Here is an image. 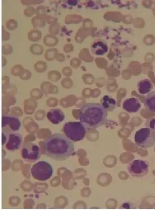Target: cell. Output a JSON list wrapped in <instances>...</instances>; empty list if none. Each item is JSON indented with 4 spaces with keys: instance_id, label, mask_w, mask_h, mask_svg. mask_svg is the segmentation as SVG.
Wrapping results in <instances>:
<instances>
[{
    "instance_id": "6da1fadb",
    "label": "cell",
    "mask_w": 155,
    "mask_h": 211,
    "mask_svg": "<svg viewBox=\"0 0 155 211\" xmlns=\"http://www.w3.org/2000/svg\"><path fill=\"white\" fill-rule=\"evenodd\" d=\"M43 147L45 154L56 161H63L72 155L74 152V145L65 135L55 133L44 140Z\"/></svg>"
},
{
    "instance_id": "7a4b0ae2",
    "label": "cell",
    "mask_w": 155,
    "mask_h": 211,
    "mask_svg": "<svg viewBox=\"0 0 155 211\" xmlns=\"http://www.w3.org/2000/svg\"><path fill=\"white\" fill-rule=\"evenodd\" d=\"M107 117V112L98 103H87L79 110V120L86 130L99 127L106 121Z\"/></svg>"
},
{
    "instance_id": "3957f363",
    "label": "cell",
    "mask_w": 155,
    "mask_h": 211,
    "mask_svg": "<svg viewBox=\"0 0 155 211\" xmlns=\"http://www.w3.org/2000/svg\"><path fill=\"white\" fill-rule=\"evenodd\" d=\"M63 131L70 140L77 142L83 139L86 133V129L80 121H69L64 124Z\"/></svg>"
},
{
    "instance_id": "277c9868",
    "label": "cell",
    "mask_w": 155,
    "mask_h": 211,
    "mask_svg": "<svg viewBox=\"0 0 155 211\" xmlns=\"http://www.w3.org/2000/svg\"><path fill=\"white\" fill-rule=\"evenodd\" d=\"M135 143L142 149L150 148L155 145V132L146 127L136 131L134 136Z\"/></svg>"
},
{
    "instance_id": "5b68a950",
    "label": "cell",
    "mask_w": 155,
    "mask_h": 211,
    "mask_svg": "<svg viewBox=\"0 0 155 211\" xmlns=\"http://www.w3.org/2000/svg\"><path fill=\"white\" fill-rule=\"evenodd\" d=\"M53 172L52 166L48 162L42 161L34 164L31 169L33 177L39 181H45L50 179Z\"/></svg>"
},
{
    "instance_id": "8992f818",
    "label": "cell",
    "mask_w": 155,
    "mask_h": 211,
    "mask_svg": "<svg viewBox=\"0 0 155 211\" xmlns=\"http://www.w3.org/2000/svg\"><path fill=\"white\" fill-rule=\"evenodd\" d=\"M21 123L16 116L5 115L2 117V132L10 133L18 131L21 127Z\"/></svg>"
},
{
    "instance_id": "52a82bcc",
    "label": "cell",
    "mask_w": 155,
    "mask_h": 211,
    "mask_svg": "<svg viewBox=\"0 0 155 211\" xmlns=\"http://www.w3.org/2000/svg\"><path fill=\"white\" fill-rule=\"evenodd\" d=\"M21 156L23 159L28 162H35L41 157L39 147L32 142L25 143L22 147Z\"/></svg>"
},
{
    "instance_id": "ba28073f",
    "label": "cell",
    "mask_w": 155,
    "mask_h": 211,
    "mask_svg": "<svg viewBox=\"0 0 155 211\" xmlns=\"http://www.w3.org/2000/svg\"><path fill=\"white\" fill-rule=\"evenodd\" d=\"M149 165L146 161L135 159L129 164L128 169L131 175L134 177H141L145 175L148 172Z\"/></svg>"
},
{
    "instance_id": "9c48e42d",
    "label": "cell",
    "mask_w": 155,
    "mask_h": 211,
    "mask_svg": "<svg viewBox=\"0 0 155 211\" xmlns=\"http://www.w3.org/2000/svg\"><path fill=\"white\" fill-rule=\"evenodd\" d=\"M108 50V47L106 41L101 39L94 40L91 44L90 51L92 54L96 56H102Z\"/></svg>"
},
{
    "instance_id": "30bf717a",
    "label": "cell",
    "mask_w": 155,
    "mask_h": 211,
    "mask_svg": "<svg viewBox=\"0 0 155 211\" xmlns=\"http://www.w3.org/2000/svg\"><path fill=\"white\" fill-rule=\"evenodd\" d=\"M141 104L139 99L136 97H131L126 99L122 104L123 109L130 113L138 112L141 108Z\"/></svg>"
},
{
    "instance_id": "8fae6325",
    "label": "cell",
    "mask_w": 155,
    "mask_h": 211,
    "mask_svg": "<svg viewBox=\"0 0 155 211\" xmlns=\"http://www.w3.org/2000/svg\"><path fill=\"white\" fill-rule=\"evenodd\" d=\"M22 141V137L20 134L18 133L10 134L6 147L7 150L11 151L17 150L20 147Z\"/></svg>"
},
{
    "instance_id": "7c38bea8",
    "label": "cell",
    "mask_w": 155,
    "mask_h": 211,
    "mask_svg": "<svg viewBox=\"0 0 155 211\" xmlns=\"http://www.w3.org/2000/svg\"><path fill=\"white\" fill-rule=\"evenodd\" d=\"M46 117L52 124H57L62 122L64 119L65 115L63 111L58 108L50 109L46 114Z\"/></svg>"
},
{
    "instance_id": "4fadbf2b",
    "label": "cell",
    "mask_w": 155,
    "mask_h": 211,
    "mask_svg": "<svg viewBox=\"0 0 155 211\" xmlns=\"http://www.w3.org/2000/svg\"><path fill=\"white\" fill-rule=\"evenodd\" d=\"M137 90L141 95L148 94L152 90L153 85L150 80L145 78L140 80L137 84Z\"/></svg>"
},
{
    "instance_id": "5bb4252c",
    "label": "cell",
    "mask_w": 155,
    "mask_h": 211,
    "mask_svg": "<svg viewBox=\"0 0 155 211\" xmlns=\"http://www.w3.org/2000/svg\"><path fill=\"white\" fill-rule=\"evenodd\" d=\"M100 104L108 112H112L115 108L117 102L112 97L107 95H104L100 100Z\"/></svg>"
},
{
    "instance_id": "9a60e30c",
    "label": "cell",
    "mask_w": 155,
    "mask_h": 211,
    "mask_svg": "<svg viewBox=\"0 0 155 211\" xmlns=\"http://www.w3.org/2000/svg\"><path fill=\"white\" fill-rule=\"evenodd\" d=\"M144 104L148 111L155 112V91L148 94L144 99Z\"/></svg>"
},
{
    "instance_id": "2e32d148",
    "label": "cell",
    "mask_w": 155,
    "mask_h": 211,
    "mask_svg": "<svg viewBox=\"0 0 155 211\" xmlns=\"http://www.w3.org/2000/svg\"><path fill=\"white\" fill-rule=\"evenodd\" d=\"M40 88L45 93L55 94L58 92V90L57 86L48 81L42 82L40 85Z\"/></svg>"
},
{
    "instance_id": "e0dca14e",
    "label": "cell",
    "mask_w": 155,
    "mask_h": 211,
    "mask_svg": "<svg viewBox=\"0 0 155 211\" xmlns=\"http://www.w3.org/2000/svg\"><path fill=\"white\" fill-rule=\"evenodd\" d=\"M45 15H37L32 18L31 23L33 27L41 28L45 27L46 25Z\"/></svg>"
},
{
    "instance_id": "ac0fdd59",
    "label": "cell",
    "mask_w": 155,
    "mask_h": 211,
    "mask_svg": "<svg viewBox=\"0 0 155 211\" xmlns=\"http://www.w3.org/2000/svg\"><path fill=\"white\" fill-rule=\"evenodd\" d=\"M45 45L47 47H52L56 45L58 42V39L54 36L51 34L45 35L43 39Z\"/></svg>"
},
{
    "instance_id": "d6986e66",
    "label": "cell",
    "mask_w": 155,
    "mask_h": 211,
    "mask_svg": "<svg viewBox=\"0 0 155 211\" xmlns=\"http://www.w3.org/2000/svg\"><path fill=\"white\" fill-rule=\"evenodd\" d=\"M42 33L41 31L36 29L30 30L28 33V38L29 40L33 42H36L41 39Z\"/></svg>"
},
{
    "instance_id": "ffe728a7",
    "label": "cell",
    "mask_w": 155,
    "mask_h": 211,
    "mask_svg": "<svg viewBox=\"0 0 155 211\" xmlns=\"http://www.w3.org/2000/svg\"><path fill=\"white\" fill-rule=\"evenodd\" d=\"M17 87L16 84H9L2 87V92L4 94H15L17 91Z\"/></svg>"
},
{
    "instance_id": "44dd1931",
    "label": "cell",
    "mask_w": 155,
    "mask_h": 211,
    "mask_svg": "<svg viewBox=\"0 0 155 211\" xmlns=\"http://www.w3.org/2000/svg\"><path fill=\"white\" fill-rule=\"evenodd\" d=\"M58 50L55 48L47 49L44 53V57L47 61H51L55 59L56 56L58 53Z\"/></svg>"
},
{
    "instance_id": "7402d4cb",
    "label": "cell",
    "mask_w": 155,
    "mask_h": 211,
    "mask_svg": "<svg viewBox=\"0 0 155 211\" xmlns=\"http://www.w3.org/2000/svg\"><path fill=\"white\" fill-rule=\"evenodd\" d=\"M33 67L35 71L39 73H42L46 71L47 68L46 63L41 60L38 61L34 63Z\"/></svg>"
},
{
    "instance_id": "603a6c76",
    "label": "cell",
    "mask_w": 155,
    "mask_h": 211,
    "mask_svg": "<svg viewBox=\"0 0 155 211\" xmlns=\"http://www.w3.org/2000/svg\"><path fill=\"white\" fill-rule=\"evenodd\" d=\"M25 70L21 65L17 64L11 68L10 72L14 76L19 77L23 74Z\"/></svg>"
},
{
    "instance_id": "cb8c5ba5",
    "label": "cell",
    "mask_w": 155,
    "mask_h": 211,
    "mask_svg": "<svg viewBox=\"0 0 155 211\" xmlns=\"http://www.w3.org/2000/svg\"><path fill=\"white\" fill-rule=\"evenodd\" d=\"M29 51L33 54L40 55L43 53L44 48L40 44H35L30 45L29 47Z\"/></svg>"
},
{
    "instance_id": "d4e9b609",
    "label": "cell",
    "mask_w": 155,
    "mask_h": 211,
    "mask_svg": "<svg viewBox=\"0 0 155 211\" xmlns=\"http://www.w3.org/2000/svg\"><path fill=\"white\" fill-rule=\"evenodd\" d=\"M47 77L50 80L53 82H57L60 78L61 74L57 70H51L48 73Z\"/></svg>"
},
{
    "instance_id": "484cf974",
    "label": "cell",
    "mask_w": 155,
    "mask_h": 211,
    "mask_svg": "<svg viewBox=\"0 0 155 211\" xmlns=\"http://www.w3.org/2000/svg\"><path fill=\"white\" fill-rule=\"evenodd\" d=\"M6 26L8 30L13 31L17 27L18 23L16 20L13 19H10L7 21Z\"/></svg>"
},
{
    "instance_id": "4316f807",
    "label": "cell",
    "mask_w": 155,
    "mask_h": 211,
    "mask_svg": "<svg viewBox=\"0 0 155 211\" xmlns=\"http://www.w3.org/2000/svg\"><path fill=\"white\" fill-rule=\"evenodd\" d=\"M13 52L12 46L8 44H5L2 47V53L3 54L8 55L11 54Z\"/></svg>"
},
{
    "instance_id": "83f0119b",
    "label": "cell",
    "mask_w": 155,
    "mask_h": 211,
    "mask_svg": "<svg viewBox=\"0 0 155 211\" xmlns=\"http://www.w3.org/2000/svg\"><path fill=\"white\" fill-rule=\"evenodd\" d=\"M59 24L55 23L50 25L49 27V32L51 34L55 36L59 32Z\"/></svg>"
},
{
    "instance_id": "f1b7e54d",
    "label": "cell",
    "mask_w": 155,
    "mask_h": 211,
    "mask_svg": "<svg viewBox=\"0 0 155 211\" xmlns=\"http://www.w3.org/2000/svg\"><path fill=\"white\" fill-rule=\"evenodd\" d=\"M146 127L150 129L155 132V117L148 119L145 123Z\"/></svg>"
},
{
    "instance_id": "f546056e",
    "label": "cell",
    "mask_w": 155,
    "mask_h": 211,
    "mask_svg": "<svg viewBox=\"0 0 155 211\" xmlns=\"http://www.w3.org/2000/svg\"><path fill=\"white\" fill-rule=\"evenodd\" d=\"M36 9L33 6H29L27 7L24 11V15L27 17H31L35 13Z\"/></svg>"
},
{
    "instance_id": "4dcf8cb0",
    "label": "cell",
    "mask_w": 155,
    "mask_h": 211,
    "mask_svg": "<svg viewBox=\"0 0 155 211\" xmlns=\"http://www.w3.org/2000/svg\"><path fill=\"white\" fill-rule=\"evenodd\" d=\"M42 90L38 88L33 89L30 91V94L33 97H40L43 95Z\"/></svg>"
},
{
    "instance_id": "1f68e13d",
    "label": "cell",
    "mask_w": 155,
    "mask_h": 211,
    "mask_svg": "<svg viewBox=\"0 0 155 211\" xmlns=\"http://www.w3.org/2000/svg\"><path fill=\"white\" fill-rule=\"evenodd\" d=\"M44 18L46 22L49 24L51 25L56 23L57 21V18L50 15H45Z\"/></svg>"
},
{
    "instance_id": "d6a6232c",
    "label": "cell",
    "mask_w": 155,
    "mask_h": 211,
    "mask_svg": "<svg viewBox=\"0 0 155 211\" xmlns=\"http://www.w3.org/2000/svg\"><path fill=\"white\" fill-rule=\"evenodd\" d=\"M43 2V0H21L22 4L24 5L40 4Z\"/></svg>"
},
{
    "instance_id": "836d02e7",
    "label": "cell",
    "mask_w": 155,
    "mask_h": 211,
    "mask_svg": "<svg viewBox=\"0 0 155 211\" xmlns=\"http://www.w3.org/2000/svg\"><path fill=\"white\" fill-rule=\"evenodd\" d=\"M31 73L29 70L25 69L23 74L19 77L22 80H28L31 78Z\"/></svg>"
},
{
    "instance_id": "e575fe53",
    "label": "cell",
    "mask_w": 155,
    "mask_h": 211,
    "mask_svg": "<svg viewBox=\"0 0 155 211\" xmlns=\"http://www.w3.org/2000/svg\"><path fill=\"white\" fill-rule=\"evenodd\" d=\"M10 38V33L4 29V27L2 26V40L3 41H7L9 40Z\"/></svg>"
},
{
    "instance_id": "d590c367",
    "label": "cell",
    "mask_w": 155,
    "mask_h": 211,
    "mask_svg": "<svg viewBox=\"0 0 155 211\" xmlns=\"http://www.w3.org/2000/svg\"><path fill=\"white\" fill-rule=\"evenodd\" d=\"M46 9L45 6H40L37 8L36 14L37 15L43 16L46 14Z\"/></svg>"
},
{
    "instance_id": "8d00e7d4",
    "label": "cell",
    "mask_w": 155,
    "mask_h": 211,
    "mask_svg": "<svg viewBox=\"0 0 155 211\" xmlns=\"http://www.w3.org/2000/svg\"><path fill=\"white\" fill-rule=\"evenodd\" d=\"M9 77L6 75L4 76L2 78V87L9 84Z\"/></svg>"
},
{
    "instance_id": "74e56055",
    "label": "cell",
    "mask_w": 155,
    "mask_h": 211,
    "mask_svg": "<svg viewBox=\"0 0 155 211\" xmlns=\"http://www.w3.org/2000/svg\"><path fill=\"white\" fill-rule=\"evenodd\" d=\"M55 59L58 61L61 62L64 59L63 56L62 54L58 53L56 56Z\"/></svg>"
},
{
    "instance_id": "f35d334b",
    "label": "cell",
    "mask_w": 155,
    "mask_h": 211,
    "mask_svg": "<svg viewBox=\"0 0 155 211\" xmlns=\"http://www.w3.org/2000/svg\"><path fill=\"white\" fill-rule=\"evenodd\" d=\"M7 61L6 59L3 56H2V67L5 66L7 64Z\"/></svg>"
},
{
    "instance_id": "ab89813d",
    "label": "cell",
    "mask_w": 155,
    "mask_h": 211,
    "mask_svg": "<svg viewBox=\"0 0 155 211\" xmlns=\"http://www.w3.org/2000/svg\"><path fill=\"white\" fill-rule=\"evenodd\" d=\"M130 204L127 203H125L122 205V207H124L125 209H131L130 206L129 205Z\"/></svg>"
}]
</instances>
